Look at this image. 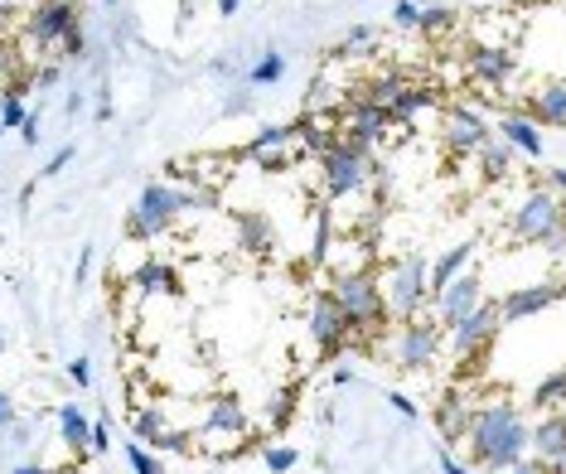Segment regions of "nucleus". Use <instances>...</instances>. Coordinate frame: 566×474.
I'll return each mask as SVG.
<instances>
[{
    "label": "nucleus",
    "mask_w": 566,
    "mask_h": 474,
    "mask_svg": "<svg viewBox=\"0 0 566 474\" xmlns=\"http://www.w3.org/2000/svg\"><path fill=\"white\" fill-rule=\"evenodd\" d=\"M533 402H537V407L566 402V368H562V373H547L543 382H537V388H533Z\"/></svg>",
    "instance_id": "35"
},
{
    "label": "nucleus",
    "mask_w": 566,
    "mask_h": 474,
    "mask_svg": "<svg viewBox=\"0 0 566 474\" xmlns=\"http://www.w3.org/2000/svg\"><path fill=\"white\" fill-rule=\"evenodd\" d=\"M126 460H132V470H136V474H165V465H160V460L150 455V451H146V445H140V441L132 445V451H126Z\"/></svg>",
    "instance_id": "37"
},
{
    "label": "nucleus",
    "mask_w": 566,
    "mask_h": 474,
    "mask_svg": "<svg viewBox=\"0 0 566 474\" xmlns=\"http://www.w3.org/2000/svg\"><path fill=\"white\" fill-rule=\"evenodd\" d=\"M34 83H40V87H54V83H59V63H49L44 73H34Z\"/></svg>",
    "instance_id": "48"
},
{
    "label": "nucleus",
    "mask_w": 566,
    "mask_h": 474,
    "mask_svg": "<svg viewBox=\"0 0 566 474\" xmlns=\"http://www.w3.org/2000/svg\"><path fill=\"white\" fill-rule=\"evenodd\" d=\"M547 185H552V189H562V209H566V170H552V175H547Z\"/></svg>",
    "instance_id": "51"
},
{
    "label": "nucleus",
    "mask_w": 566,
    "mask_h": 474,
    "mask_svg": "<svg viewBox=\"0 0 566 474\" xmlns=\"http://www.w3.org/2000/svg\"><path fill=\"white\" fill-rule=\"evenodd\" d=\"M470 417H474V412H470L465 392H460V388H450V392H446V402H441V412H436V421H441V435H446L450 445H455L460 435L470 431Z\"/></svg>",
    "instance_id": "21"
},
{
    "label": "nucleus",
    "mask_w": 566,
    "mask_h": 474,
    "mask_svg": "<svg viewBox=\"0 0 566 474\" xmlns=\"http://www.w3.org/2000/svg\"><path fill=\"white\" fill-rule=\"evenodd\" d=\"M281 73H286V59H281L276 49H272V54L256 59V69L248 73V83H252V87H272V83H281Z\"/></svg>",
    "instance_id": "33"
},
{
    "label": "nucleus",
    "mask_w": 566,
    "mask_h": 474,
    "mask_svg": "<svg viewBox=\"0 0 566 474\" xmlns=\"http://www.w3.org/2000/svg\"><path fill=\"white\" fill-rule=\"evenodd\" d=\"M552 470H557V474H566V451H562L557 460H552Z\"/></svg>",
    "instance_id": "56"
},
{
    "label": "nucleus",
    "mask_w": 566,
    "mask_h": 474,
    "mask_svg": "<svg viewBox=\"0 0 566 474\" xmlns=\"http://www.w3.org/2000/svg\"><path fill=\"white\" fill-rule=\"evenodd\" d=\"M465 435H470V455L480 460L489 474H509L527 455V435H533V426L518 417V407L513 402L494 397V402L480 407V412L470 417Z\"/></svg>",
    "instance_id": "1"
},
{
    "label": "nucleus",
    "mask_w": 566,
    "mask_h": 474,
    "mask_svg": "<svg viewBox=\"0 0 566 474\" xmlns=\"http://www.w3.org/2000/svg\"><path fill=\"white\" fill-rule=\"evenodd\" d=\"M132 286L136 291H160V296H179V276H175V266L170 262H140L136 272H132Z\"/></svg>",
    "instance_id": "23"
},
{
    "label": "nucleus",
    "mask_w": 566,
    "mask_h": 474,
    "mask_svg": "<svg viewBox=\"0 0 566 474\" xmlns=\"http://www.w3.org/2000/svg\"><path fill=\"white\" fill-rule=\"evenodd\" d=\"M431 102H436V97H431V87L407 83L402 93H397V97L388 102V112H392V122H397V126H411V122H417V112H427Z\"/></svg>",
    "instance_id": "25"
},
{
    "label": "nucleus",
    "mask_w": 566,
    "mask_h": 474,
    "mask_svg": "<svg viewBox=\"0 0 566 474\" xmlns=\"http://www.w3.org/2000/svg\"><path fill=\"white\" fill-rule=\"evenodd\" d=\"M238 6H242V0H218V10H223V15H233Z\"/></svg>",
    "instance_id": "54"
},
{
    "label": "nucleus",
    "mask_w": 566,
    "mask_h": 474,
    "mask_svg": "<svg viewBox=\"0 0 566 474\" xmlns=\"http://www.w3.org/2000/svg\"><path fill=\"white\" fill-rule=\"evenodd\" d=\"M69 378L78 382V388H93V364H87V358H73V364H69Z\"/></svg>",
    "instance_id": "44"
},
{
    "label": "nucleus",
    "mask_w": 566,
    "mask_h": 474,
    "mask_svg": "<svg viewBox=\"0 0 566 474\" xmlns=\"http://www.w3.org/2000/svg\"><path fill=\"white\" fill-rule=\"evenodd\" d=\"M402 87H407V73H402V69H373L368 83L358 87V93H364L368 102H382V107H388V102L402 93Z\"/></svg>",
    "instance_id": "26"
},
{
    "label": "nucleus",
    "mask_w": 566,
    "mask_h": 474,
    "mask_svg": "<svg viewBox=\"0 0 566 474\" xmlns=\"http://www.w3.org/2000/svg\"><path fill=\"white\" fill-rule=\"evenodd\" d=\"M349 382H354V368L339 364V368H334V388H349Z\"/></svg>",
    "instance_id": "50"
},
{
    "label": "nucleus",
    "mask_w": 566,
    "mask_h": 474,
    "mask_svg": "<svg viewBox=\"0 0 566 474\" xmlns=\"http://www.w3.org/2000/svg\"><path fill=\"white\" fill-rule=\"evenodd\" d=\"M291 407H295V392L286 388V392L276 397V407H272V412H266V417H272V431H281V426H286V421H291Z\"/></svg>",
    "instance_id": "41"
},
{
    "label": "nucleus",
    "mask_w": 566,
    "mask_h": 474,
    "mask_svg": "<svg viewBox=\"0 0 566 474\" xmlns=\"http://www.w3.org/2000/svg\"><path fill=\"white\" fill-rule=\"evenodd\" d=\"M6 426H15V402L0 392V431H6Z\"/></svg>",
    "instance_id": "46"
},
{
    "label": "nucleus",
    "mask_w": 566,
    "mask_h": 474,
    "mask_svg": "<svg viewBox=\"0 0 566 474\" xmlns=\"http://www.w3.org/2000/svg\"><path fill=\"white\" fill-rule=\"evenodd\" d=\"M417 20H421V0H397V6H392V24H397V30H417Z\"/></svg>",
    "instance_id": "38"
},
{
    "label": "nucleus",
    "mask_w": 566,
    "mask_h": 474,
    "mask_svg": "<svg viewBox=\"0 0 566 474\" xmlns=\"http://www.w3.org/2000/svg\"><path fill=\"white\" fill-rule=\"evenodd\" d=\"M364 54H378V30H373V24H354V30H344V40L334 44V59H364Z\"/></svg>",
    "instance_id": "29"
},
{
    "label": "nucleus",
    "mask_w": 566,
    "mask_h": 474,
    "mask_svg": "<svg viewBox=\"0 0 566 474\" xmlns=\"http://www.w3.org/2000/svg\"><path fill=\"white\" fill-rule=\"evenodd\" d=\"M465 63H470V78L480 83V87H494V93L513 78V73H518L513 44H499V40H474L470 54H465Z\"/></svg>",
    "instance_id": "9"
},
{
    "label": "nucleus",
    "mask_w": 566,
    "mask_h": 474,
    "mask_svg": "<svg viewBox=\"0 0 566 474\" xmlns=\"http://www.w3.org/2000/svg\"><path fill=\"white\" fill-rule=\"evenodd\" d=\"M305 329H311V339L319 344V354H339L344 344H349L358 329L354 319L339 310V301L329 296V291H319V296H311V310H305Z\"/></svg>",
    "instance_id": "8"
},
{
    "label": "nucleus",
    "mask_w": 566,
    "mask_h": 474,
    "mask_svg": "<svg viewBox=\"0 0 566 474\" xmlns=\"http://www.w3.org/2000/svg\"><path fill=\"white\" fill-rule=\"evenodd\" d=\"M474 160H480L484 185H499V179L513 175V146H509V140H494V136H489L484 146L474 150Z\"/></svg>",
    "instance_id": "20"
},
{
    "label": "nucleus",
    "mask_w": 566,
    "mask_h": 474,
    "mask_svg": "<svg viewBox=\"0 0 566 474\" xmlns=\"http://www.w3.org/2000/svg\"><path fill=\"white\" fill-rule=\"evenodd\" d=\"M107 6H112V0H107Z\"/></svg>",
    "instance_id": "58"
},
{
    "label": "nucleus",
    "mask_w": 566,
    "mask_h": 474,
    "mask_svg": "<svg viewBox=\"0 0 566 474\" xmlns=\"http://www.w3.org/2000/svg\"><path fill=\"white\" fill-rule=\"evenodd\" d=\"M20 131H24V140H30V146H34V140H40V122H34V117H24Z\"/></svg>",
    "instance_id": "52"
},
{
    "label": "nucleus",
    "mask_w": 566,
    "mask_h": 474,
    "mask_svg": "<svg viewBox=\"0 0 566 474\" xmlns=\"http://www.w3.org/2000/svg\"><path fill=\"white\" fill-rule=\"evenodd\" d=\"M63 59H83L87 54V40H83V24H73V30L69 34H63Z\"/></svg>",
    "instance_id": "40"
},
{
    "label": "nucleus",
    "mask_w": 566,
    "mask_h": 474,
    "mask_svg": "<svg viewBox=\"0 0 566 474\" xmlns=\"http://www.w3.org/2000/svg\"><path fill=\"white\" fill-rule=\"evenodd\" d=\"M295 460H301V455H295V451H291V445H272V451H266V455H262V465H266V470H272V474H286V470L295 465Z\"/></svg>",
    "instance_id": "39"
},
{
    "label": "nucleus",
    "mask_w": 566,
    "mask_h": 474,
    "mask_svg": "<svg viewBox=\"0 0 566 474\" xmlns=\"http://www.w3.org/2000/svg\"><path fill=\"white\" fill-rule=\"evenodd\" d=\"M0 131H6V126H0Z\"/></svg>",
    "instance_id": "57"
},
{
    "label": "nucleus",
    "mask_w": 566,
    "mask_h": 474,
    "mask_svg": "<svg viewBox=\"0 0 566 474\" xmlns=\"http://www.w3.org/2000/svg\"><path fill=\"white\" fill-rule=\"evenodd\" d=\"M112 445V417H97L93 421V451H107Z\"/></svg>",
    "instance_id": "43"
},
{
    "label": "nucleus",
    "mask_w": 566,
    "mask_h": 474,
    "mask_svg": "<svg viewBox=\"0 0 566 474\" xmlns=\"http://www.w3.org/2000/svg\"><path fill=\"white\" fill-rule=\"evenodd\" d=\"M291 136H295V126H262V131H256V140H252L248 150H242V156H266V150H281Z\"/></svg>",
    "instance_id": "32"
},
{
    "label": "nucleus",
    "mask_w": 566,
    "mask_h": 474,
    "mask_svg": "<svg viewBox=\"0 0 566 474\" xmlns=\"http://www.w3.org/2000/svg\"><path fill=\"white\" fill-rule=\"evenodd\" d=\"M436 354H441V325H421V319H407L402 329V344H397V368H407V373H421V368L436 364Z\"/></svg>",
    "instance_id": "12"
},
{
    "label": "nucleus",
    "mask_w": 566,
    "mask_h": 474,
    "mask_svg": "<svg viewBox=\"0 0 566 474\" xmlns=\"http://www.w3.org/2000/svg\"><path fill=\"white\" fill-rule=\"evenodd\" d=\"M509 474H557V470H552V460H543V455H523Z\"/></svg>",
    "instance_id": "42"
},
{
    "label": "nucleus",
    "mask_w": 566,
    "mask_h": 474,
    "mask_svg": "<svg viewBox=\"0 0 566 474\" xmlns=\"http://www.w3.org/2000/svg\"><path fill=\"white\" fill-rule=\"evenodd\" d=\"M248 107H252V97H248V93H233V97H228V117H242Z\"/></svg>",
    "instance_id": "47"
},
{
    "label": "nucleus",
    "mask_w": 566,
    "mask_h": 474,
    "mask_svg": "<svg viewBox=\"0 0 566 474\" xmlns=\"http://www.w3.org/2000/svg\"><path fill=\"white\" fill-rule=\"evenodd\" d=\"M557 218H566L557 189H552V185L527 189L523 203H518V209H513V218H509V242H523V247H537V242L547 238V228L557 223Z\"/></svg>",
    "instance_id": "6"
},
{
    "label": "nucleus",
    "mask_w": 566,
    "mask_h": 474,
    "mask_svg": "<svg viewBox=\"0 0 566 474\" xmlns=\"http://www.w3.org/2000/svg\"><path fill=\"white\" fill-rule=\"evenodd\" d=\"M427 296H431V266L421 262V257L397 262L392 276H388V305H392L388 315L411 319V315L421 310V305H427Z\"/></svg>",
    "instance_id": "7"
},
{
    "label": "nucleus",
    "mask_w": 566,
    "mask_h": 474,
    "mask_svg": "<svg viewBox=\"0 0 566 474\" xmlns=\"http://www.w3.org/2000/svg\"><path fill=\"white\" fill-rule=\"evenodd\" d=\"M24 117H30V112H24V102H20V93H0V126H6V131H15V126H24Z\"/></svg>",
    "instance_id": "36"
},
{
    "label": "nucleus",
    "mask_w": 566,
    "mask_h": 474,
    "mask_svg": "<svg viewBox=\"0 0 566 474\" xmlns=\"http://www.w3.org/2000/svg\"><path fill=\"white\" fill-rule=\"evenodd\" d=\"M504 140L518 150V156L543 160V131H537L533 117H504Z\"/></svg>",
    "instance_id": "24"
},
{
    "label": "nucleus",
    "mask_w": 566,
    "mask_h": 474,
    "mask_svg": "<svg viewBox=\"0 0 566 474\" xmlns=\"http://www.w3.org/2000/svg\"><path fill=\"white\" fill-rule=\"evenodd\" d=\"M132 431H136L140 445H160L175 426H170V417H165V407H140V412L132 417Z\"/></svg>",
    "instance_id": "27"
},
{
    "label": "nucleus",
    "mask_w": 566,
    "mask_h": 474,
    "mask_svg": "<svg viewBox=\"0 0 566 474\" xmlns=\"http://www.w3.org/2000/svg\"><path fill=\"white\" fill-rule=\"evenodd\" d=\"M334 122H339V136H349L354 146H388L392 140V112L382 107V102H368L364 93H344V102H339V112H334Z\"/></svg>",
    "instance_id": "5"
},
{
    "label": "nucleus",
    "mask_w": 566,
    "mask_h": 474,
    "mask_svg": "<svg viewBox=\"0 0 566 474\" xmlns=\"http://www.w3.org/2000/svg\"><path fill=\"white\" fill-rule=\"evenodd\" d=\"M203 431H223V435H248V412L238 407V397L218 392L209 402V417H203Z\"/></svg>",
    "instance_id": "19"
},
{
    "label": "nucleus",
    "mask_w": 566,
    "mask_h": 474,
    "mask_svg": "<svg viewBox=\"0 0 566 474\" xmlns=\"http://www.w3.org/2000/svg\"><path fill=\"white\" fill-rule=\"evenodd\" d=\"M489 140V122L480 117L474 107H460V112H450L446 117V156H455V160H465L474 156Z\"/></svg>",
    "instance_id": "14"
},
{
    "label": "nucleus",
    "mask_w": 566,
    "mask_h": 474,
    "mask_svg": "<svg viewBox=\"0 0 566 474\" xmlns=\"http://www.w3.org/2000/svg\"><path fill=\"white\" fill-rule=\"evenodd\" d=\"M179 203H185V213H218L223 209V194L213 185H189V189H179Z\"/></svg>",
    "instance_id": "31"
},
{
    "label": "nucleus",
    "mask_w": 566,
    "mask_h": 474,
    "mask_svg": "<svg viewBox=\"0 0 566 474\" xmlns=\"http://www.w3.org/2000/svg\"><path fill=\"white\" fill-rule=\"evenodd\" d=\"M78 24V10H73V0H40V6L30 10V40L34 44H59L63 34Z\"/></svg>",
    "instance_id": "15"
},
{
    "label": "nucleus",
    "mask_w": 566,
    "mask_h": 474,
    "mask_svg": "<svg viewBox=\"0 0 566 474\" xmlns=\"http://www.w3.org/2000/svg\"><path fill=\"white\" fill-rule=\"evenodd\" d=\"M460 24L455 10H446V6H421V20H417V34L421 40H441V34H450Z\"/></svg>",
    "instance_id": "30"
},
{
    "label": "nucleus",
    "mask_w": 566,
    "mask_h": 474,
    "mask_svg": "<svg viewBox=\"0 0 566 474\" xmlns=\"http://www.w3.org/2000/svg\"><path fill=\"white\" fill-rule=\"evenodd\" d=\"M329 296L354 319V329H368V325H382V319H388V301H382L378 276H373L368 266L364 272H329Z\"/></svg>",
    "instance_id": "4"
},
{
    "label": "nucleus",
    "mask_w": 566,
    "mask_h": 474,
    "mask_svg": "<svg viewBox=\"0 0 566 474\" xmlns=\"http://www.w3.org/2000/svg\"><path fill=\"white\" fill-rule=\"evenodd\" d=\"M59 435H63V445H69V451L78 455V460H83L87 451H93V421H87L73 402L59 412Z\"/></svg>",
    "instance_id": "22"
},
{
    "label": "nucleus",
    "mask_w": 566,
    "mask_h": 474,
    "mask_svg": "<svg viewBox=\"0 0 566 474\" xmlns=\"http://www.w3.org/2000/svg\"><path fill=\"white\" fill-rule=\"evenodd\" d=\"M533 122H543V126H566V78H547L543 87L533 93Z\"/></svg>",
    "instance_id": "17"
},
{
    "label": "nucleus",
    "mask_w": 566,
    "mask_h": 474,
    "mask_svg": "<svg viewBox=\"0 0 566 474\" xmlns=\"http://www.w3.org/2000/svg\"><path fill=\"white\" fill-rule=\"evenodd\" d=\"M73 156H78V150H73V146H63V150H59V156H54V160H49V165H44V175H63V170H69V160H73Z\"/></svg>",
    "instance_id": "45"
},
{
    "label": "nucleus",
    "mask_w": 566,
    "mask_h": 474,
    "mask_svg": "<svg viewBox=\"0 0 566 474\" xmlns=\"http://www.w3.org/2000/svg\"><path fill=\"white\" fill-rule=\"evenodd\" d=\"M436 325L441 329H455L460 319H465L474 305L484 301V281H480V272H460L455 281H450V286H441L436 291Z\"/></svg>",
    "instance_id": "11"
},
{
    "label": "nucleus",
    "mask_w": 566,
    "mask_h": 474,
    "mask_svg": "<svg viewBox=\"0 0 566 474\" xmlns=\"http://www.w3.org/2000/svg\"><path fill=\"white\" fill-rule=\"evenodd\" d=\"M499 325H504V315H499V301H480V305H474V310L460 319L455 329H450V344H455L460 364H465L470 354H484L489 339L499 335Z\"/></svg>",
    "instance_id": "10"
},
{
    "label": "nucleus",
    "mask_w": 566,
    "mask_h": 474,
    "mask_svg": "<svg viewBox=\"0 0 566 474\" xmlns=\"http://www.w3.org/2000/svg\"><path fill=\"white\" fill-rule=\"evenodd\" d=\"M441 474H470V470L460 465V460H450V455H446V460H441Z\"/></svg>",
    "instance_id": "53"
},
{
    "label": "nucleus",
    "mask_w": 566,
    "mask_h": 474,
    "mask_svg": "<svg viewBox=\"0 0 566 474\" xmlns=\"http://www.w3.org/2000/svg\"><path fill=\"white\" fill-rule=\"evenodd\" d=\"M315 160H319V175H325V194L334 203L364 194L368 179H378V160H373V150L368 146H354L349 136H334Z\"/></svg>",
    "instance_id": "2"
},
{
    "label": "nucleus",
    "mask_w": 566,
    "mask_h": 474,
    "mask_svg": "<svg viewBox=\"0 0 566 474\" xmlns=\"http://www.w3.org/2000/svg\"><path fill=\"white\" fill-rule=\"evenodd\" d=\"M329 247H334V223L329 213H315V242H311V262L325 266L329 262Z\"/></svg>",
    "instance_id": "34"
},
{
    "label": "nucleus",
    "mask_w": 566,
    "mask_h": 474,
    "mask_svg": "<svg viewBox=\"0 0 566 474\" xmlns=\"http://www.w3.org/2000/svg\"><path fill=\"white\" fill-rule=\"evenodd\" d=\"M527 451L543 455V460H557V455L566 451V417H562V412H547V417L533 426V435H527Z\"/></svg>",
    "instance_id": "18"
},
{
    "label": "nucleus",
    "mask_w": 566,
    "mask_h": 474,
    "mask_svg": "<svg viewBox=\"0 0 566 474\" xmlns=\"http://www.w3.org/2000/svg\"><path fill=\"white\" fill-rule=\"evenodd\" d=\"M233 247L248 257H266L276 247V228L266 213H233Z\"/></svg>",
    "instance_id": "16"
},
{
    "label": "nucleus",
    "mask_w": 566,
    "mask_h": 474,
    "mask_svg": "<svg viewBox=\"0 0 566 474\" xmlns=\"http://www.w3.org/2000/svg\"><path fill=\"white\" fill-rule=\"evenodd\" d=\"M566 296V276L562 281H537V286H523V291H509L504 301H499V315H504V325L513 319H527V315H543L547 305H557Z\"/></svg>",
    "instance_id": "13"
},
{
    "label": "nucleus",
    "mask_w": 566,
    "mask_h": 474,
    "mask_svg": "<svg viewBox=\"0 0 566 474\" xmlns=\"http://www.w3.org/2000/svg\"><path fill=\"white\" fill-rule=\"evenodd\" d=\"M179 218H185L179 189L175 185H160V179H150V185L136 194L132 213H126V238H132V242H156V238L170 233Z\"/></svg>",
    "instance_id": "3"
},
{
    "label": "nucleus",
    "mask_w": 566,
    "mask_h": 474,
    "mask_svg": "<svg viewBox=\"0 0 566 474\" xmlns=\"http://www.w3.org/2000/svg\"><path fill=\"white\" fill-rule=\"evenodd\" d=\"M388 402H392V407H397V412H402V417H417V407H411L402 392H388Z\"/></svg>",
    "instance_id": "49"
},
{
    "label": "nucleus",
    "mask_w": 566,
    "mask_h": 474,
    "mask_svg": "<svg viewBox=\"0 0 566 474\" xmlns=\"http://www.w3.org/2000/svg\"><path fill=\"white\" fill-rule=\"evenodd\" d=\"M470 257H474V242H460V247H450L446 257L431 266V296H436V291H441V286H450V281H455L460 272H465Z\"/></svg>",
    "instance_id": "28"
},
{
    "label": "nucleus",
    "mask_w": 566,
    "mask_h": 474,
    "mask_svg": "<svg viewBox=\"0 0 566 474\" xmlns=\"http://www.w3.org/2000/svg\"><path fill=\"white\" fill-rule=\"evenodd\" d=\"M15 474H49V470H44V465H20Z\"/></svg>",
    "instance_id": "55"
}]
</instances>
